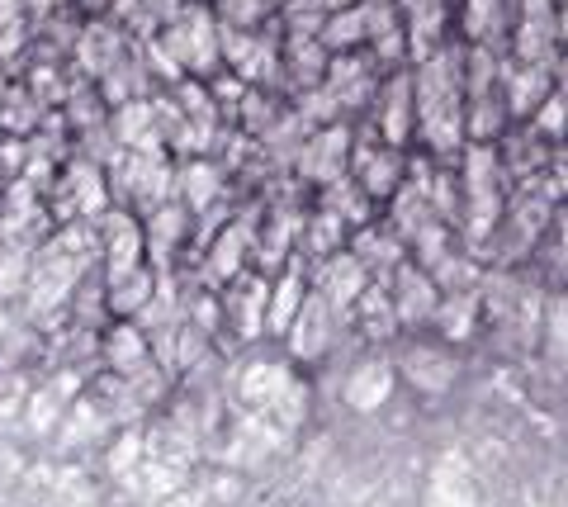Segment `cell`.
<instances>
[{"label":"cell","mask_w":568,"mask_h":507,"mask_svg":"<svg viewBox=\"0 0 568 507\" xmlns=\"http://www.w3.org/2000/svg\"><path fill=\"white\" fill-rule=\"evenodd\" d=\"M346 313H351V327L360 342L384 346L389 337H398V313H393V299H389V290H384V280H370V285L351 299Z\"/></svg>","instance_id":"1"}]
</instances>
